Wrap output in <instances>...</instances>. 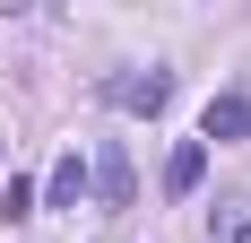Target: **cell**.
Wrapping results in <instances>:
<instances>
[{
    "label": "cell",
    "instance_id": "obj_3",
    "mask_svg": "<svg viewBox=\"0 0 251 243\" xmlns=\"http://www.w3.org/2000/svg\"><path fill=\"white\" fill-rule=\"evenodd\" d=\"M35 200H52V209H78V200H87V156L70 148V156L44 174V191H35Z\"/></svg>",
    "mask_w": 251,
    "mask_h": 243
},
{
    "label": "cell",
    "instance_id": "obj_1",
    "mask_svg": "<svg viewBox=\"0 0 251 243\" xmlns=\"http://www.w3.org/2000/svg\"><path fill=\"white\" fill-rule=\"evenodd\" d=\"M104 104H122V113H165V104H174V70H122V78H104Z\"/></svg>",
    "mask_w": 251,
    "mask_h": 243
},
{
    "label": "cell",
    "instance_id": "obj_4",
    "mask_svg": "<svg viewBox=\"0 0 251 243\" xmlns=\"http://www.w3.org/2000/svg\"><path fill=\"white\" fill-rule=\"evenodd\" d=\"M243 130H251V96H217V104L200 113V148H208V139H243Z\"/></svg>",
    "mask_w": 251,
    "mask_h": 243
},
{
    "label": "cell",
    "instance_id": "obj_2",
    "mask_svg": "<svg viewBox=\"0 0 251 243\" xmlns=\"http://www.w3.org/2000/svg\"><path fill=\"white\" fill-rule=\"evenodd\" d=\"M87 191H96L104 209H130V191H139V174H130V156H122V148H104L96 165H87Z\"/></svg>",
    "mask_w": 251,
    "mask_h": 243
},
{
    "label": "cell",
    "instance_id": "obj_5",
    "mask_svg": "<svg viewBox=\"0 0 251 243\" xmlns=\"http://www.w3.org/2000/svg\"><path fill=\"white\" fill-rule=\"evenodd\" d=\"M200 174H208V148H200V139H182L174 156H165V191L191 200V191H200Z\"/></svg>",
    "mask_w": 251,
    "mask_h": 243
},
{
    "label": "cell",
    "instance_id": "obj_6",
    "mask_svg": "<svg viewBox=\"0 0 251 243\" xmlns=\"http://www.w3.org/2000/svg\"><path fill=\"white\" fill-rule=\"evenodd\" d=\"M234 243H251V226H234Z\"/></svg>",
    "mask_w": 251,
    "mask_h": 243
}]
</instances>
